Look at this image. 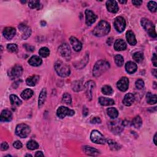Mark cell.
<instances>
[{
	"label": "cell",
	"mask_w": 157,
	"mask_h": 157,
	"mask_svg": "<svg viewBox=\"0 0 157 157\" xmlns=\"http://www.w3.org/2000/svg\"><path fill=\"white\" fill-rule=\"evenodd\" d=\"M1 122H10L12 119V114L9 110H4L1 114Z\"/></svg>",
	"instance_id": "23"
},
{
	"label": "cell",
	"mask_w": 157,
	"mask_h": 157,
	"mask_svg": "<svg viewBox=\"0 0 157 157\" xmlns=\"http://www.w3.org/2000/svg\"><path fill=\"white\" fill-rule=\"evenodd\" d=\"M106 8L110 12L112 13H117L119 9L117 1L112 0H109L106 2Z\"/></svg>",
	"instance_id": "16"
},
{
	"label": "cell",
	"mask_w": 157,
	"mask_h": 157,
	"mask_svg": "<svg viewBox=\"0 0 157 157\" xmlns=\"http://www.w3.org/2000/svg\"><path fill=\"white\" fill-rule=\"evenodd\" d=\"M88 60H89L88 55V54H86V56H85L84 58H83V60H82V62L81 63H78V64H75L74 66L77 69H82L87 64V63L88 62Z\"/></svg>",
	"instance_id": "35"
},
{
	"label": "cell",
	"mask_w": 157,
	"mask_h": 157,
	"mask_svg": "<svg viewBox=\"0 0 157 157\" xmlns=\"http://www.w3.org/2000/svg\"><path fill=\"white\" fill-rule=\"evenodd\" d=\"M110 30L109 23L104 21L99 22L93 31V33L97 37H102L107 35Z\"/></svg>",
	"instance_id": "1"
},
{
	"label": "cell",
	"mask_w": 157,
	"mask_h": 157,
	"mask_svg": "<svg viewBox=\"0 0 157 157\" xmlns=\"http://www.w3.org/2000/svg\"><path fill=\"white\" fill-rule=\"evenodd\" d=\"M110 68L109 63L106 60H100L96 63L93 70V75L98 77L108 70Z\"/></svg>",
	"instance_id": "2"
},
{
	"label": "cell",
	"mask_w": 157,
	"mask_h": 157,
	"mask_svg": "<svg viewBox=\"0 0 157 157\" xmlns=\"http://www.w3.org/2000/svg\"><path fill=\"white\" fill-rule=\"evenodd\" d=\"M114 49L117 51H122L127 49V44L125 42L121 39H118L114 44Z\"/></svg>",
	"instance_id": "25"
},
{
	"label": "cell",
	"mask_w": 157,
	"mask_h": 157,
	"mask_svg": "<svg viewBox=\"0 0 157 157\" xmlns=\"http://www.w3.org/2000/svg\"><path fill=\"white\" fill-rule=\"evenodd\" d=\"M147 102L150 104H154L157 102V96L156 95L152 94L150 92H148L146 95Z\"/></svg>",
	"instance_id": "32"
},
{
	"label": "cell",
	"mask_w": 157,
	"mask_h": 157,
	"mask_svg": "<svg viewBox=\"0 0 157 157\" xmlns=\"http://www.w3.org/2000/svg\"><path fill=\"white\" fill-rule=\"evenodd\" d=\"M108 127L110 132L114 134H120L123 130L124 124L123 122L120 120L110 121L108 123Z\"/></svg>",
	"instance_id": "5"
},
{
	"label": "cell",
	"mask_w": 157,
	"mask_h": 157,
	"mask_svg": "<svg viewBox=\"0 0 157 157\" xmlns=\"http://www.w3.org/2000/svg\"><path fill=\"white\" fill-rule=\"evenodd\" d=\"M83 88L84 87L81 81H74L73 84H72V88H73V90L76 91V92L81 91Z\"/></svg>",
	"instance_id": "29"
},
{
	"label": "cell",
	"mask_w": 157,
	"mask_h": 157,
	"mask_svg": "<svg viewBox=\"0 0 157 157\" xmlns=\"http://www.w3.org/2000/svg\"><path fill=\"white\" fill-rule=\"evenodd\" d=\"M35 156H44V155L43 154V153L41 151H38L35 154Z\"/></svg>",
	"instance_id": "53"
},
{
	"label": "cell",
	"mask_w": 157,
	"mask_h": 157,
	"mask_svg": "<svg viewBox=\"0 0 157 157\" xmlns=\"http://www.w3.org/2000/svg\"><path fill=\"white\" fill-rule=\"evenodd\" d=\"M10 101L12 105L14 106H21L22 103V101L19 99L18 97L14 95H10Z\"/></svg>",
	"instance_id": "31"
},
{
	"label": "cell",
	"mask_w": 157,
	"mask_h": 157,
	"mask_svg": "<svg viewBox=\"0 0 157 157\" xmlns=\"http://www.w3.org/2000/svg\"><path fill=\"white\" fill-rule=\"evenodd\" d=\"M117 88L121 91H125L128 90L129 87V80L126 77H122L117 84Z\"/></svg>",
	"instance_id": "13"
},
{
	"label": "cell",
	"mask_w": 157,
	"mask_h": 157,
	"mask_svg": "<svg viewBox=\"0 0 157 157\" xmlns=\"http://www.w3.org/2000/svg\"><path fill=\"white\" fill-rule=\"evenodd\" d=\"M75 112L73 110L69 109L64 106L60 107L57 111V115L60 119H64L66 116H73Z\"/></svg>",
	"instance_id": "9"
},
{
	"label": "cell",
	"mask_w": 157,
	"mask_h": 157,
	"mask_svg": "<svg viewBox=\"0 0 157 157\" xmlns=\"http://www.w3.org/2000/svg\"><path fill=\"white\" fill-rule=\"evenodd\" d=\"M27 146L29 150H34L37 149L39 147V144L35 141L31 140L28 142Z\"/></svg>",
	"instance_id": "39"
},
{
	"label": "cell",
	"mask_w": 157,
	"mask_h": 157,
	"mask_svg": "<svg viewBox=\"0 0 157 157\" xmlns=\"http://www.w3.org/2000/svg\"><path fill=\"white\" fill-rule=\"evenodd\" d=\"M156 133L155 134L154 137H153V142H154V144H155V145L156 144Z\"/></svg>",
	"instance_id": "54"
},
{
	"label": "cell",
	"mask_w": 157,
	"mask_h": 157,
	"mask_svg": "<svg viewBox=\"0 0 157 157\" xmlns=\"http://www.w3.org/2000/svg\"><path fill=\"white\" fill-rule=\"evenodd\" d=\"M147 6L150 12H155L156 11V3L155 1H149Z\"/></svg>",
	"instance_id": "44"
},
{
	"label": "cell",
	"mask_w": 157,
	"mask_h": 157,
	"mask_svg": "<svg viewBox=\"0 0 157 157\" xmlns=\"http://www.w3.org/2000/svg\"><path fill=\"white\" fill-rule=\"evenodd\" d=\"M107 115L112 119H115L119 115V112L114 107H110L107 109Z\"/></svg>",
	"instance_id": "34"
},
{
	"label": "cell",
	"mask_w": 157,
	"mask_h": 157,
	"mask_svg": "<svg viewBox=\"0 0 157 157\" xmlns=\"http://www.w3.org/2000/svg\"><path fill=\"white\" fill-rule=\"evenodd\" d=\"M135 86H136V87L137 89H139V90L143 89L144 87V82L143 80H142V79H141V78H139V79L137 80L136 81Z\"/></svg>",
	"instance_id": "45"
},
{
	"label": "cell",
	"mask_w": 157,
	"mask_h": 157,
	"mask_svg": "<svg viewBox=\"0 0 157 157\" xmlns=\"http://www.w3.org/2000/svg\"><path fill=\"white\" fill-rule=\"evenodd\" d=\"M133 58L137 63H141L144 60V54L141 52H136L133 55Z\"/></svg>",
	"instance_id": "37"
},
{
	"label": "cell",
	"mask_w": 157,
	"mask_h": 157,
	"mask_svg": "<svg viewBox=\"0 0 157 157\" xmlns=\"http://www.w3.org/2000/svg\"><path fill=\"white\" fill-rule=\"evenodd\" d=\"M101 119H100L99 117H94V118H93L91 120V123H94V124L101 123Z\"/></svg>",
	"instance_id": "49"
},
{
	"label": "cell",
	"mask_w": 157,
	"mask_h": 157,
	"mask_svg": "<svg viewBox=\"0 0 157 157\" xmlns=\"http://www.w3.org/2000/svg\"><path fill=\"white\" fill-rule=\"evenodd\" d=\"M13 146H14V147H15L16 149H20L22 147V144L21 141H17L13 144Z\"/></svg>",
	"instance_id": "47"
},
{
	"label": "cell",
	"mask_w": 157,
	"mask_h": 157,
	"mask_svg": "<svg viewBox=\"0 0 157 157\" xmlns=\"http://www.w3.org/2000/svg\"><path fill=\"white\" fill-rule=\"evenodd\" d=\"M107 142L110 149L113 150V151H117V150H119L120 149V146L115 141L113 140L109 139L107 141Z\"/></svg>",
	"instance_id": "36"
},
{
	"label": "cell",
	"mask_w": 157,
	"mask_h": 157,
	"mask_svg": "<svg viewBox=\"0 0 157 157\" xmlns=\"http://www.w3.org/2000/svg\"><path fill=\"white\" fill-rule=\"evenodd\" d=\"M39 54L42 57H47L50 55V50L47 47H44L41 48V49H39Z\"/></svg>",
	"instance_id": "40"
},
{
	"label": "cell",
	"mask_w": 157,
	"mask_h": 157,
	"mask_svg": "<svg viewBox=\"0 0 157 157\" xmlns=\"http://www.w3.org/2000/svg\"><path fill=\"white\" fill-rule=\"evenodd\" d=\"M47 98V90L45 88H42L41 90L40 95L39 96V100H38V106L39 108H41L43 105L46 100Z\"/></svg>",
	"instance_id": "24"
},
{
	"label": "cell",
	"mask_w": 157,
	"mask_h": 157,
	"mask_svg": "<svg viewBox=\"0 0 157 157\" xmlns=\"http://www.w3.org/2000/svg\"><path fill=\"white\" fill-rule=\"evenodd\" d=\"M62 101H63V103L66 104H70L72 102V98H71V95L67 93H64L63 95Z\"/></svg>",
	"instance_id": "43"
},
{
	"label": "cell",
	"mask_w": 157,
	"mask_h": 157,
	"mask_svg": "<svg viewBox=\"0 0 157 157\" xmlns=\"http://www.w3.org/2000/svg\"><path fill=\"white\" fill-rule=\"evenodd\" d=\"M55 69L57 74L62 77H68L71 73L69 66L61 60H58L55 63Z\"/></svg>",
	"instance_id": "3"
},
{
	"label": "cell",
	"mask_w": 157,
	"mask_h": 157,
	"mask_svg": "<svg viewBox=\"0 0 157 157\" xmlns=\"http://www.w3.org/2000/svg\"><path fill=\"white\" fill-rule=\"evenodd\" d=\"M126 21L122 17H118L114 21V27L115 30L119 33L123 32L126 28Z\"/></svg>",
	"instance_id": "10"
},
{
	"label": "cell",
	"mask_w": 157,
	"mask_h": 157,
	"mask_svg": "<svg viewBox=\"0 0 157 157\" xmlns=\"http://www.w3.org/2000/svg\"><path fill=\"white\" fill-rule=\"evenodd\" d=\"M70 42H71V45H73V47L75 51L79 52L81 50L82 47V44L80 42V41H78L76 37H73V36L71 37Z\"/></svg>",
	"instance_id": "19"
},
{
	"label": "cell",
	"mask_w": 157,
	"mask_h": 157,
	"mask_svg": "<svg viewBox=\"0 0 157 157\" xmlns=\"http://www.w3.org/2000/svg\"><path fill=\"white\" fill-rule=\"evenodd\" d=\"M114 59H115V62L118 66L120 67V66H123V63H124V60H123V58L122 55H117L115 56Z\"/></svg>",
	"instance_id": "42"
},
{
	"label": "cell",
	"mask_w": 157,
	"mask_h": 157,
	"mask_svg": "<svg viewBox=\"0 0 157 157\" xmlns=\"http://www.w3.org/2000/svg\"><path fill=\"white\" fill-rule=\"evenodd\" d=\"M156 69H154V70L152 71V73H153V74L154 75V76H155V77H156Z\"/></svg>",
	"instance_id": "55"
},
{
	"label": "cell",
	"mask_w": 157,
	"mask_h": 157,
	"mask_svg": "<svg viewBox=\"0 0 157 157\" xmlns=\"http://www.w3.org/2000/svg\"><path fill=\"white\" fill-rule=\"evenodd\" d=\"M16 28L13 27H7L5 28L3 31V35L6 39L10 40L12 39L14 36L16 35Z\"/></svg>",
	"instance_id": "17"
},
{
	"label": "cell",
	"mask_w": 157,
	"mask_h": 157,
	"mask_svg": "<svg viewBox=\"0 0 157 157\" xmlns=\"http://www.w3.org/2000/svg\"><path fill=\"white\" fill-rule=\"evenodd\" d=\"M119 2L120 3H122V4H125V3H127V1H119Z\"/></svg>",
	"instance_id": "56"
},
{
	"label": "cell",
	"mask_w": 157,
	"mask_h": 157,
	"mask_svg": "<svg viewBox=\"0 0 157 157\" xmlns=\"http://www.w3.org/2000/svg\"><path fill=\"white\" fill-rule=\"evenodd\" d=\"M95 87V83L92 81H88L84 86V88L86 90V96L89 100H91L93 96V91Z\"/></svg>",
	"instance_id": "11"
},
{
	"label": "cell",
	"mask_w": 157,
	"mask_h": 157,
	"mask_svg": "<svg viewBox=\"0 0 157 157\" xmlns=\"http://www.w3.org/2000/svg\"><path fill=\"white\" fill-rule=\"evenodd\" d=\"M156 54H153V57H152V63L154 65V66H157V59H156Z\"/></svg>",
	"instance_id": "51"
},
{
	"label": "cell",
	"mask_w": 157,
	"mask_h": 157,
	"mask_svg": "<svg viewBox=\"0 0 157 157\" xmlns=\"http://www.w3.org/2000/svg\"><path fill=\"white\" fill-rule=\"evenodd\" d=\"M91 141L98 144H104L106 142V139L104 136L97 130H94L90 135Z\"/></svg>",
	"instance_id": "7"
},
{
	"label": "cell",
	"mask_w": 157,
	"mask_h": 157,
	"mask_svg": "<svg viewBox=\"0 0 157 157\" xmlns=\"http://www.w3.org/2000/svg\"><path fill=\"white\" fill-rule=\"evenodd\" d=\"M137 69V64L133 62H128L125 64V69L128 73L132 74L134 73Z\"/></svg>",
	"instance_id": "22"
},
{
	"label": "cell",
	"mask_w": 157,
	"mask_h": 157,
	"mask_svg": "<svg viewBox=\"0 0 157 157\" xmlns=\"http://www.w3.org/2000/svg\"><path fill=\"white\" fill-rule=\"evenodd\" d=\"M85 13H86V24L88 26H90L93 23H94L98 18L97 16L95 14V13L93 11L88 9H87L86 12H85Z\"/></svg>",
	"instance_id": "12"
},
{
	"label": "cell",
	"mask_w": 157,
	"mask_h": 157,
	"mask_svg": "<svg viewBox=\"0 0 157 157\" xmlns=\"http://www.w3.org/2000/svg\"><path fill=\"white\" fill-rule=\"evenodd\" d=\"M126 38L128 44H130L131 45H135L137 43L136 39L134 33L132 31L129 30L127 32Z\"/></svg>",
	"instance_id": "21"
},
{
	"label": "cell",
	"mask_w": 157,
	"mask_h": 157,
	"mask_svg": "<svg viewBox=\"0 0 157 157\" xmlns=\"http://www.w3.org/2000/svg\"><path fill=\"white\" fill-rule=\"evenodd\" d=\"M88 109L86 107H84V108L83 109V116H85V117L87 116L88 115Z\"/></svg>",
	"instance_id": "52"
},
{
	"label": "cell",
	"mask_w": 157,
	"mask_h": 157,
	"mask_svg": "<svg viewBox=\"0 0 157 157\" xmlns=\"http://www.w3.org/2000/svg\"><path fill=\"white\" fill-rule=\"evenodd\" d=\"M9 148V146L7 142H3L1 144V150H3V151H5V150H8Z\"/></svg>",
	"instance_id": "48"
},
{
	"label": "cell",
	"mask_w": 157,
	"mask_h": 157,
	"mask_svg": "<svg viewBox=\"0 0 157 157\" xmlns=\"http://www.w3.org/2000/svg\"><path fill=\"white\" fill-rule=\"evenodd\" d=\"M33 93H34L33 91L31 90L30 88H27L22 91V93H21V97L23 100H29L30 98H31L33 96Z\"/></svg>",
	"instance_id": "30"
},
{
	"label": "cell",
	"mask_w": 157,
	"mask_h": 157,
	"mask_svg": "<svg viewBox=\"0 0 157 157\" xmlns=\"http://www.w3.org/2000/svg\"><path fill=\"white\" fill-rule=\"evenodd\" d=\"M58 52L60 55L66 60H69L71 58V51L69 45L67 43L62 44L58 48Z\"/></svg>",
	"instance_id": "8"
},
{
	"label": "cell",
	"mask_w": 157,
	"mask_h": 157,
	"mask_svg": "<svg viewBox=\"0 0 157 157\" xmlns=\"http://www.w3.org/2000/svg\"><path fill=\"white\" fill-rule=\"evenodd\" d=\"M31 132L30 128L29 126L24 123L19 124L16 127V134L21 138H26L30 134Z\"/></svg>",
	"instance_id": "6"
},
{
	"label": "cell",
	"mask_w": 157,
	"mask_h": 157,
	"mask_svg": "<svg viewBox=\"0 0 157 157\" xmlns=\"http://www.w3.org/2000/svg\"><path fill=\"white\" fill-rule=\"evenodd\" d=\"M83 150L87 155L90 156H98L100 153L99 150L90 146H83Z\"/></svg>",
	"instance_id": "20"
},
{
	"label": "cell",
	"mask_w": 157,
	"mask_h": 157,
	"mask_svg": "<svg viewBox=\"0 0 157 157\" xmlns=\"http://www.w3.org/2000/svg\"><path fill=\"white\" fill-rule=\"evenodd\" d=\"M132 125L136 128H139L142 125V120L140 116L137 115L132 120Z\"/></svg>",
	"instance_id": "33"
},
{
	"label": "cell",
	"mask_w": 157,
	"mask_h": 157,
	"mask_svg": "<svg viewBox=\"0 0 157 157\" xmlns=\"http://www.w3.org/2000/svg\"><path fill=\"white\" fill-rule=\"evenodd\" d=\"M99 102L101 105L107 106H111L114 105L115 104V101L110 98H104V97H100L99 98Z\"/></svg>",
	"instance_id": "28"
},
{
	"label": "cell",
	"mask_w": 157,
	"mask_h": 157,
	"mask_svg": "<svg viewBox=\"0 0 157 157\" xmlns=\"http://www.w3.org/2000/svg\"><path fill=\"white\" fill-rule=\"evenodd\" d=\"M32 156V155H26V156Z\"/></svg>",
	"instance_id": "57"
},
{
	"label": "cell",
	"mask_w": 157,
	"mask_h": 157,
	"mask_svg": "<svg viewBox=\"0 0 157 157\" xmlns=\"http://www.w3.org/2000/svg\"><path fill=\"white\" fill-rule=\"evenodd\" d=\"M141 23L142 27L147 31V32L148 33V34L150 37H152L153 38L156 37L157 35L155 31V27L153 23L151 21H149V19L143 18L141 19Z\"/></svg>",
	"instance_id": "4"
},
{
	"label": "cell",
	"mask_w": 157,
	"mask_h": 157,
	"mask_svg": "<svg viewBox=\"0 0 157 157\" xmlns=\"http://www.w3.org/2000/svg\"><path fill=\"white\" fill-rule=\"evenodd\" d=\"M7 49L11 52H17L18 47L17 45L15 44H9L8 45Z\"/></svg>",
	"instance_id": "46"
},
{
	"label": "cell",
	"mask_w": 157,
	"mask_h": 157,
	"mask_svg": "<svg viewBox=\"0 0 157 157\" xmlns=\"http://www.w3.org/2000/svg\"><path fill=\"white\" fill-rule=\"evenodd\" d=\"M101 91L103 93L106 95H111L113 93V90L109 86H104L102 88Z\"/></svg>",
	"instance_id": "41"
},
{
	"label": "cell",
	"mask_w": 157,
	"mask_h": 157,
	"mask_svg": "<svg viewBox=\"0 0 157 157\" xmlns=\"http://www.w3.org/2000/svg\"><path fill=\"white\" fill-rule=\"evenodd\" d=\"M132 3L135 6H136V7H139V6L142 3V1H139V0H135V1H132Z\"/></svg>",
	"instance_id": "50"
},
{
	"label": "cell",
	"mask_w": 157,
	"mask_h": 157,
	"mask_svg": "<svg viewBox=\"0 0 157 157\" xmlns=\"http://www.w3.org/2000/svg\"><path fill=\"white\" fill-rule=\"evenodd\" d=\"M39 80V77L38 76L34 75L29 77L27 79V81H26V83H27V86L30 87H34L38 82Z\"/></svg>",
	"instance_id": "27"
},
{
	"label": "cell",
	"mask_w": 157,
	"mask_h": 157,
	"mask_svg": "<svg viewBox=\"0 0 157 157\" xmlns=\"http://www.w3.org/2000/svg\"><path fill=\"white\" fill-rule=\"evenodd\" d=\"M42 59L37 56H33L30 58L28 63L33 66H39L42 64Z\"/></svg>",
	"instance_id": "26"
},
{
	"label": "cell",
	"mask_w": 157,
	"mask_h": 157,
	"mask_svg": "<svg viewBox=\"0 0 157 157\" xmlns=\"http://www.w3.org/2000/svg\"><path fill=\"white\" fill-rule=\"evenodd\" d=\"M28 6L31 9H40L42 5L39 1H31L28 3Z\"/></svg>",
	"instance_id": "38"
},
{
	"label": "cell",
	"mask_w": 157,
	"mask_h": 157,
	"mask_svg": "<svg viewBox=\"0 0 157 157\" xmlns=\"http://www.w3.org/2000/svg\"><path fill=\"white\" fill-rule=\"evenodd\" d=\"M135 100V97L134 95L132 93H129L127 94L125 97L123 98V103L125 106H132L133 103L134 102Z\"/></svg>",
	"instance_id": "18"
},
{
	"label": "cell",
	"mask_w": 157,
	"mask_h": 157,
	"mask_svg": "<svg viewBox=\"0 0 157 157\" xmlns=\"http://www.w3.org/2000/svg\"><path fill=\"white\" fill-rule=\"evenodd\" d=\"M18 28L22 33V37L23 39H27L31 36V30L28 26L24 24H21L18 26Z\"/></svg>",
	"instance_id": "15"
},
{
	"label": "cell",
	"mask_w": 157,
	"mask_h": 157,
	"mask_svg": "<svg viewBox=\"0 0 157 157\" xmlns=\"http://www.w3.org/2000/svg\"><path fill=\"white\" fill-rule=\"evenodd\" d=\"M23 73V68L20 65H16V66L13 67L11 71L9 73V76L11 77L12 79L13 78H18L20 76H21Z\"/></svg>",
	"instance_id": "14"
}]
</instances>
